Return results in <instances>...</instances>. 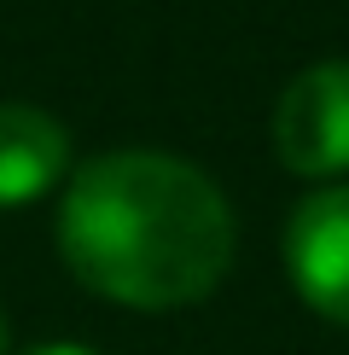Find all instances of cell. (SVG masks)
I'll return each instance as SVG.
<instances>
[{"mask_svg": "<svg viewBox=\"0 0 349 355\" xmlns=\"http://www.w3.org/2000/svg\"><path fill=\"white\" fill-rule=\"evenodd\" d=\"M29 355H93V349H82V344H41V349H29Z\"/></svg>", "mask_w": 349, "mask_h": 355, "instance_id": "5b68a950", "label": "cell"}, {"mask_svg": "<svg viewBox=\"0 0 349 355\" xmlns=\"http://www.w3.org/2000/svg\"><path fill=\"white\" fill-rule=\"evenodd\" d=\"M70 169L64 123L35 105H0V210L41 198Z\"/></svg>", "mask_w": 349, "mask_h": 355, "instance_id": "277c9868", "label": "cell"}, {"mask_svg": "<svg viewBox=\"0 0 349 355\" xmlns=\"http://www.w3.org/2000/svg\"><path fill=\"white\" fill-rule=\"evenodd\" d=\"M285 268L303 303L349 327V187H320L291 210Z\"/></svg>", "mask_w": 349, "mask_h": 355, "instance_id": "3957f363", "label": "cell"}, {"mask_svg": "<svg viewBox=\"0 0 349 355\" xmlns=\"http://www.w3.org/2000/svg\"><path fill=\"white\" fill-rule=\"evenodd\" d=\"M274 152L297 175L349 169V58L303 70L274 105Z\"/></svg>", "mask_w": 349, "mask_h": 355, "instance_id": "7a4b0ae2", "label": "cell"}, {"mask_svg": "<svg viewBox=\"0 0 349 355\" xmlns=\"http://www.w3.org/2000/svg\"><path fill=\"white\" fill-rule=\"evenodd\" d=\"M233 210L204 169L169 152L87 157L58 198V250L87 291L128 309L210 297L233 268Z\"/></svg>", "mask_w": 349, "mask_h": 355, "instance_id": "6da1fadb", "label": "cell"}, {"mask_svg": "<svg viewBox=\"0 0 349 355\" xmlns=\"http://www.w3.org/2000/svg\"><path fill=\"white\" fill-rule=\"evenodd\" d=\"M0 355H6V320H0Z\"/></svg>", "mask_w": 349, "mask_h": 355, "instance_id": "8992f818", "label": "cell"}]
</instances>
